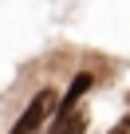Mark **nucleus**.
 Returning <instances> with one entry per match:
<instances>
[{"label": "nucleus", "instance_id": "f257e3e1", "mask_svg": "<svg viewBox=\"0 0 130 134\" xmlns=\"http://www.w3.org/2000/svg\"><path fill=\"white\" fill-rule=\"evenodd\" d=\"M59 99H55V91H39L32 103H28V110L16 118V126H12V134H39V126L51 118V107H55Z\"/></svg>", "mask_w": 130, "mask_h": 134}, {"label": "nucleus", "instance_id": "f03ea898", "mask_svg": "<svg viewBox=\"0 0 130 134\" xmlns=\"http://www.w3.org/2000/svg\"><path fill=\"white\" fill-rule=\"evenodd\" d=\"M55 134H87V118H83V114L75 110V114H71L67 122H63V126H59Z\"/></svg>", "mask_w": 130, "mask_h": 134}, {"label": "nucleus", "instance_id": "7ed1b4c3", "mask_svg": "<svg viewBox=\"0 0 130 134\" xmlns=\"http://www.w3.org/2000/svg\"><path fill=\"white\" fill-rule=\"evenodd\" d=\"M110 134H130V114H126V118H122V122H118V126H114Z\"/></svg>", "mask_w": 130, "mask_h": 134}]
</instances>
